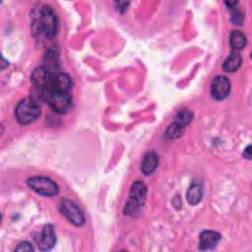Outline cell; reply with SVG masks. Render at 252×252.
<instances>
[{"instance_id":"obj_9","label":"cell","mask_w":252,"mask_h":252,"mask_svg":"<svg viewBox=\"0 0 252 252\" xmlns=\"http://www.w3.org/2000/svg\"><path fill=\"white\" fill-rule=\"evenodd\" d=\"M35 242L37 247L40 250L46 251V250H50L56 241V237H55V233L54 230L52 228L51 225H45L41 232L35 236Z\"/></svg>"},{"instance_id":"obj_18","label":"cell","mask_w":252,"mask_h":252,"mask_svg":"<svg viewBox=\"0 0 252 252\" xmlns=\"http://www.w3.org/2000/svg\"><path fill=\"white\" fill-rule=\"evenodd\" d=\"M233 11L231 13V20L234 24H237V25H241L242 22H243V15L241 12H239L238 10L232 8Z\"/></svg>"},{"instance_id":"obj_11","label":"cell","mask_w":252,"mask_h":252,"mask_svg":"<svg viewBox=\"0 0 252 252\" xmlns=\"http://www.w3.org/2000/svg\"><path fill=\"white\" fill-rule=\"evenodd\" d=\"M220 239V234L213 230H204L200 234L199 248L201 250H211L216 247Z\"/></svg>"},{"instance_id":"obj_16","label":"cell","mask_w":252,"mask_h":252,"mask_svg":"<svg viewBox=\"0 0 252 252\" xmlns=\"http://www.w3.org/2000/svg\"><path fill=\"white\" fill-rule=\"evenodd\" d=\"M183 129L184 127H182L181 125H179L178 123L174 122L172 123L166 130V135L168 138L170 139H176V138H179L182 133H183Z\"/></svg>"},{"instance_id":"obj_15","label":"cell","mask_w":252,"mask_h":252,"mask_svg":"<svg viewBox=\"0 0 252 252\" xmlns=\"http://www.w3.org/2000/svg\"><path fill=\"white\" fill-rule=\"evenodd\" d=\"M230 46L234 50H241L246 45V36L238 31H233L229 37Z\"/></svg>"},{"instance_id":"obj_3","label":"cell","mask_w":252,"mask_h":252,"mask_svg":"<svg viewBox=\"0 0 252 252\" xmlns=\"http://www.w3.org/2000/svg\"><path fill=\"white\" fill-rule=\"evenodd\" d=\"M38 32H43L46 36H53L57 31V18L51 7L43 6L39 11L36 20Z\"/></svg>"},{"instance_id":"obj_1","label":"cell","mask_w":252,"mask_h":252,"mask_svg":"<svg viewBox=\"0 0 252 252\" xmlns=\"http://www.w3.org/2000/svg\"><path fill=\"white\" fill-rule=\"evenodd\" d=\"M147 196V187L141 181H136L132 184L129 194V201L124 208L125 215L135 216L140 212Z\"/></svg>"},{"instance_id":"obj_12","label":"cell","mask_w":252,"mask_h":252,"mask_svg":"<svg viewBox=\"0 0 252 252\" xmlns=\"http://www.w3.org/2000/svg\"><path fill=\"white\" fill-rule=\"evenodd\" d=\"M158 164V157L155 152H149L145 155L142 164L141 170L145 175L152 174Z\"/></svg>"},{"instance_id":"obj_5","label":"cell","mask_w":252,"mask_h":252,"mask_svg":"<svg viewBox=\"0 0 252 252\" xmlns=\"http://www.w3.org/2000/svg\"><path fill=\"white\" fill-rule=\"evenodd\" d=\"M53 75L49 70H47L44 66H39L35 68L32 74V83L33 88L44 91L50 94L51 91V83Z\"/></svg>"},{"instance_id":"obj_8","label":"cell","mask_w":252,"mask_h":252,"mask_svg":"<svg viewBox=\"0 0 252 252\" xmlns=\"http://www.w3.org/2000/svg\"><path fill=\"white\" fill-rule=\"evenodd\" d=\"M230 92V82L226 77L217 76L212 82V96L217 100L224 99Z\"/></svg>"},{"instance_id":"obj_2","label":"cell","mask_w":252,"mask_h":252,"mask_svg":"<svg viewBox=\"0 0 252 252\" xmlns=\"http://www.w3.org/2000/svg\"><path fill=\"white\" fill-rule=\"evenodd\" d=\"M15 114L17 120L21 124H29L39 116L40 107L37 101L32 98H26L17 104Z\"/></svg>"},{"instance_id":"obj_14","label":"cell","mask_w":252,"mask_h":252,"mask_svg":"<svg viewBox=\"0 0 252 252\" xmlns=\"http://www.w3.org/2000/svg\"><path fill=\"white\" fill-rule=\"evenodd\" d=\"M242 62V58L238 52H232L223 62L222 68L225 72H234L236 71Z\"/></svg>"},{"instance_id":"obj_21","label":"cell","mask_w":252,"mask_h":252,"mask_svg":"<svg viewBox=\"0 0 252 252\" xmlns=\"http://www.w3.org/2000/svg\"><path fill=\"white\" fill-rule=\"evenodd\" d=\"M251 147L250 146H248L245 150H244V153H243V155H244V157L245 158H251Z\"/></svg>"},{"instance_id":"obj_10","label":"cell","mask_w":252,"mask_h":252,"mask_svg":"<svg viewBox=\"0 0 252 252\" xmlns=\"http://www.w3.org/2000/svg\"><path fill=\"white\" fill-rule=\"evenodd\" d=\"M72 80L65 73H56L53 75L51 83V91L57 93L69 94L72 89Z\"/></svg>"},{"instance_id":"obj_13","label":"cell","mask_w":252,"mask_h":252,"mask_svg":"<svg viewBox=\"0 0 252 252\" xmlns=\"http://www.w3.org/2000/svg\"><path fill=\"white\" fill-rule=\"evenodd\" d=\"M187 201L190 205L194 206L197 205L203 197V189L201 187V185L197 184V183H193L190 185V187L188 188L187 191Z\"/></svg>"},{"instance_id":"obj_19","label":"cell","mask_w":252,"mask_h":252,"mask_svg":"<svg viewBox=\"0 0 252 252\" xmlns=\"http://www.w3.org/2000/svg\"><path fill=\"white\" fill-rule=\"evenodd\" d=\"M17 251H32L33 248L29 242H22L19 244V246L16 248Z\"/></svg>"},{"instance_id":"obj_17","label":"cell","mask_w":252,"mask_h":252,"mask_svg":"<svg viewBox=\"0 0 252 252\" xmlns=\"http://www.w3.org/2000/svg\"><path fill=\"white\" fill-rule=\"evenodd\" d=\"M191 120H192V113L190 111L184 109V110H181L177 114L175 122L178 123L179 125H181L182 127H185Z\"/></svg>"},{"instance_id":"obj_20","label":"cell","mask_w":252,"mask_h":252,"mask_svg":"<svg viewBox=\"0 0 252 252\" xmlns=\"http://www.w3.org/2000/svg\"><path fill=\"white\" fill-rule=\"evenodd\" d=\"M118 6V9L121 11H125L127 9V6L129 5V2H118L116 3Z\"/></svg>"},{"instance_id":"obj_6","label":"cell","mask_w":252,"mask_h":252,"mask_svg":"<svg viewBox=\"0 0 252 252\" xmlns=\"http://www.w3.org/2000/svg\"><path fill=\"white\" fill-rule=\"evenodd\" d=\"M60 210L62 214L76 226H81L85 223V217L82 211L77 207L75 203L70 200L64 199L60 204Z\"/></svg>"},{"instance_id":"obj_7","label":"cell","mask_w":252,"mask_h":252,"mask_svg":"<svg viewBox=\"0 0 252 252\" xmlns=\"http://www.w3.org/2000/svg\"><path fill=\"white\" fill-rule=\"evenodd\" d=\"M46 101L55 112L60 114L67 112L72 104V99L69 94L57 92H51L47 96Z\"/></svg>"},{"instance_id":"obj_4","label":"cell","mask_w":252,"mask_h":252,"mask_svg":"<svg viewBox=\"0 0 252 252\" xmlns=\"http://www.w3.org/2000/svg\"><path fill=\"white\" fill-rule=\"evenodd\" d=\"M29 187L42 196H55L59 192L57 184L51 179L43 176H34L28 179Z\"/></svg>"}]
</instances>
